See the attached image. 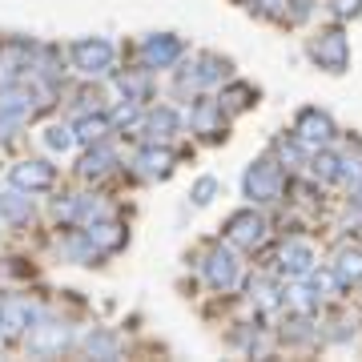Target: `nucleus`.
<instances>
[{
	"instance_id": "1",
	"label": "nucleus",
	"mask_w": 362,
	"mask_h": 362,
	"mask_svg": "<svg viewBox=\"0 0 362 362\" xmlns=\"http://www.w3.org/2000/svg\"><path fill=\"white\" fill-rule=\"evenodd\" d=\"M242 194L250 197V206H274L282 202L286 194V173L274 157H258L246 165V177H242Z\"/></svg>"
},
{
	"instance_id": "2",
	"label": "nucleus",
	"mask_w": 362,
	"mask_h": 362,
	"mask_svg": "<svg viewBox=\"0 0 362 362\" xmlns=\"http://www.w3.org/2000/svg\"><path fill=\"white\" fill-rule=\"evenodd\" d=\"M202 278H206L209 290H218V294H230V290H238L242 286V278H246V270H242V258H238V246H209L206 258H202Z\"/></svg>"
},
{
	"instance_id": "3",
	"label": "nucleus",
	"mask_w": 362,
	"mask_h": 362,
	"mask_svg": "<svg viewBox=\"0 0 362 362\" xmlns=\"http://www.w3.org/2000/svg\"><path fill=\"white\" fill-rule=\"evenodd\" d=\"M310 57H314V65L326 69V73H346L350 69V37L338 25L318 28L310 40Z\"/></svg>"
},
{
	"instance_id": "4",
	"label": "nucleus",
	"mask_w": 362,
	"mask_h": 362,
	"mask_svg": "<svg viewBox=\"0 0 362 362\" xmlns=\"http://www.w3.org/2000/svg\"><path fill=\"white\" fill-rule=\"evenodd\" d=\"M69 57H73V69L77 73H85V77H105V73H113L117 49H113V40H105V37H81V40H73Z\"/></svg>"
},
{
	"instance_id": "5",
	"label": "nucleus",
	"mask_w": 362,
	"mask_h": 362,
	"mask_svg": "<svg viewBox=\"0 0 362 362\" xmlns=\"http://www.w3.org/2000/svg\"><path fill=\"white\" fill-rule=\"evenodd\" d=\"M221 233H226V242L238 246V250H258V246H266V238H270V221L250 206V209L230 214L226 226H221Z\"/></svg>"
},
{
	"instance_id": "6",
	"label": "nucleus",
	"mask_w": 362,
	"mask_h": 362,
	"mask_svg": "<svg viewBox=\"0 0 362 362\" xmlns=\"http://www.w3.org/2000/svg\"><path fill=\"white\" fill-rule=\"evenodd\" d=\"M298 137V141L306 145L310 153H318V149H326V145L334 141V121H330V113H322V109H302V113L294 117V129H290Z\"/></svg>"
},
{
	"instance_id": "7",
	"label": "nucleus",
	"mask_w": 362,
	"mask_h": 362,
	"mask_svg": "<svg viewBox=\"0 0 362 362\" xmlns=\"http://www.w3.org/2000/svg\"><path fill=\"white\" fill-rule=\"evenodd\" d=\"M8 181L16 189H25V194H45V189L57 185V165L40 161V157H25V161H16L8 169Z\"/></svg>"
},
{
	"instance_id": "8",
	"label": "nucleus",
	"mask_w": 362,
	"mask_h": 362,
	"mask_svg": "<svg viewBox=\"0 0 362 362\" xmlns=\"http://www.w3.org/2000/svg\"><path fill=\"white\" fill-rule=\"evenodd\" d=\"M181 52H185V40L173 37V33H153V37L141 40V65L153 73V69H169L181 61Z\"/></svg>"
},
{
	"instance_id": "9",
	"label": "nucleus",
	"mask_w": 362,
	"mask_h": 362,
	"mask_svg": "<svg viewBox=\"0 0 362 362\" xmlns=\"http://www.w3.org/2000/svg\"><path fill=\"white\" fill-rule=\"evenodd\" d=\"M226 73H230V65L221 61L218 52H202V57H194V61L185 65L181 85H189V89H209V85H221Z\"/></svg>"
},
{
	"instance_id": "10",
	"label": "nucleus",
	"mask_w": 362,
	"mask_h": 362,
	"mask_svg": "<svg viewBox=\"0 0 362 362\" xmlns=\"http://www.w3.org/2000/svg\"><path fill=\"white\" fill-rule=\"evenodd\" d=\"M318 266V254H314L310 242H302V238H290L282 250H278V274H286V278H306V274Z\"/></svg>"
},
{
	"instance_id": "11",
	"label": "nucleus",
	"mask_w": 362,
	"mask_h": 362,
	"mask_svg": "<svg viewBox=\"0 0 362 362\" xmlns=\"http://www.w3.org/2000/svg\"><path fill=\"white\" fill-rule=\"evenodd\" d=\"M33 117H37L33 93H4L0 97V137H13V129L28 125Z\"/></svg>"
},
{
	"instance_id": "12",
	"label": "nucleus",
	"mask_w": 362,
	"mask_h": 362,
	"mask_svg": "<svg viewBox=\"0 0 362 362\" xmlns=\"http://www.w3.org/2000/svg\"><path fill=\"white\" fill-rule=\"evenodd\" d=\"M57 218L73 221V226H89V221L105 218V202L93 194H69V197H57Z\"/></svg>"
},
{
	"instance_id": "13",
	"label": "nucleus",
	"mask_w": 362,
	"mask_h": 362,
	"mask_svg": "<svg viewBox=\"0 0 362 362\" xmlns=\"http://www.w3.org/2000/svg\"><path fill=\"white\" fill-rule=\"evenodd\" d=\"M25 346H28V354H61V350L69 346V326L65 322H40V326H33L25 334Z\"/></svg>"
},
{
	"instance_id": "14",
	"label": "nucleus",
	"mask_w": 362,
	"mask_h": 362,
	"mask_svg": "<svg viewBox=\"0 0 362 362\" xmlns=\"http://www.w3.org/2000/svg\"><path fill=\"white\" fill-rule=\"evenodd\" d=\"M173 165H177V153L169 149V145H145L141 153H137V173H141L145 181H165L169 173H173Z\"/></svg>"
},
{
	"instance_id": "15",
	"label": "nucleus",
	"mask_w": 362,
	"mask_h": 362,
	"mask_svg": "<svg viewBox=\"0 0 362 362\" xmlns=\"http://www.w3.org/2000/svg\"><path fill=\"white\" fill-rule=\"evenodd\" d=\"M81 230L89 233V242L93 246H97V254H117V250L125 246V238H129V233H125V226H121V221H113V218H97V221H89V226H81Z\"/></svg>"
},
{
	"instance_id": "16",
	"label": "nucleus",
	"mask_w": 362,
	"mask_h": 362,
	"mask_svg": "<svg viewBox=\"0 0 362 362\" xmlns=\"http://www.w3.org/2000/svg\"><path fill=\"white\" fill-rule=\"evenodd\" d=\"M33 322H37V310L28 306L25 298H8V302L0 306V334L21 338V334L33 330Z\"/></svg>"
},
{
	"instance_id": "17",
	"label": "nucleus",
	"mask_w": 362,
	"mask_h": 362,
	"mask_svg": "<svg viewBox=\"0 0 362 362\" xmlns=\"http://www.w3.org/2000/svg\"><path fill=\"white\" fill-rule=\"evenodd\" d=\"M189 125H194L202 137H226V117H221V101H209V97H197L194 109H189Z\"/></svg>"
},
{
	"instance_id": "18",
	"label": "nucleus",
	"mask_w": 362,
	"mask_h": 362,
	"mask_svg": "<svg viewBox=\"0 0 362 362\" xmlns=\"http://www.w3.org/2000/svg\"><path fill=\"white\" fill-rule=\"evenodd\" d=\"M113 165H117V153L101 141V145H85V157H81L77 173L85 181H101L105 173H113Z\"/></svg>"
},
{
	"instance_id": "19",
	"label": "nucleus",
	"mask_w": 362,
	"mask_h": 362,
	"mask_svg": "<svg viewBox=\"0 0 362 362\" xmlns=\"http://www.w3.org/2000/svg\"><path fill=\"white\" fill-rule=\"evenodd\" d=\"M330 270H334L338 286H358L362 282V246H338Z\"/></svg>"
},
{
	"instance_id": "20",
	"label": "nucleus",
	"mask_w": 362,
	"mask_h": 362,
	"mask_svg": "<svg viewBox=\"0 0 362 362\" xmlns=\"http://www.w3.org/2000/svg\"><path fill=\"white\" fill-rule=\"evenodd\" d=\"M77 145H101L109 133H113V117H105V113H89V117H81L77 125Z\"/></svg>"
},
{
	"instance_id": "21",
	"label": "nucleus",
	"mask_w": 362,
	"mask_h": 362,
	"mask_svg": "<svg viewBox=\"0 0 362 362\" xmlns=\"http://www.w3.org/2000/svg\"><path fill=\"white\" fill-rule=\"evenodd\" d=\"M145 129H149L153 141H165V137H173V133L181 129V113L177 109H169V105H157L153 113L145 117Z\"/></svg>"
},
{
	"instance_id": "22",
	"label": "nucleus",
	"mask_w": 362,
	"mask_h": 362,
	"mask_svg": "<svg viewBox=\"0 0 362 362\" xmlns=\"http://www.w3.org/2000/svg\"><path fill=\"white\" fill-rule=\"evenodd\" d=\"M0 218L4 221H28L33 218V194L25 189H8V194H0Z\"/></svg>"
},
{
	"instance_id": "23",
	"label": "nucleus",
	"mask_w": 362,
	"mask_h": 362,
	"mask_svg": "<svg viewBox=\"0 0 362 362\" xmlns=\"http://www.w3.org/2000/svg\"><path fill=\"white\" fill-rule=\"evenodd\" d=\"M310 173L318 181H326V185L342 181V153H330V145L318 149V153H310Z\"/></svg>"
},
{
	"instance_id": "24",
	"label": "nucleus",
	"mask_w": 362,
	"mask_h": 362,
	"mask_svg": "<svg viewBox=\"0 0 362 362\" xmlns=\"http://www.w3.org/2000/svg\"><path fill=\"white\" fill-rule=\"evenodd\" d=\"M85 350H89L93 358H117V354H121V338H117L113 330H93V334L85 338Z\"/></svg>"
},
{
	"instance_id": "25",
	"label": "nucleus",
	"mask_w": 362,
	"mask_h": 362,
	"mask_svg": "<svg viewBox=\"0 0 362 362\" xmlns=\"http://www.w3.org/2000/svg\"><path fill=\"white\" fill-rule=\"evenodd\" d=\"M254 101H258V93L250 89L246 81H233V85H226V89H221V105H226V109H233V113H238V109H250Z\"/></svg>"
},
{
	"instance_id": "26",
	"label": "nucleus",
	"mask_w": 362,
	"mask_h": 362,
	"mask_svg": "<svg viewBox=\"0 0 362 362\" xmlns=\"http://www.w3.org/2000/svg\"><path fill=\"white\" fill-rule=\"evenodd\" d=\"M73 145H77V129L73 125H49L45 129V149L49 153H69Z\"/></svg>"
},
{
	"instance_id": "27",
	"label": "nucleus",
	"mask_w": 362,
	"mask_h": 362,
	"mask_svg": "<svg viewBox=\"0 0 362 362\" xmlns=\"http://www.w3.org/2000/svg\"><path fill=\"white\" fill-rule=\"evenodd\" d=\"M149 89H153V85H149V69H145V73H125V77H121V93H125V97H129V101H149Z\"/></svg>"
},
{
	"instance_id": "28",
	"label": "nucleus",
	"mask_w": 362,
	"mask_h": 362,
	"mask_svg": "<svg viewBox=\"0 0 362 362\" xmlns=\"http://www.w3.org/2000/svg\"><path fill=\"white\" fill-rule=\"evenodd\" d=\"M250 302H254L258 310H274V306H278V290H274L270 282H254L250 286Z\"/></svg>"
},
{
	"instance_id": "29",
	"label": "nucleus",
	"mask_w": 362,
	"mask_h": 362,
	"mask_svg": "<svg viewBox=\"0 0 362 362\" xmlns=\"http://www.w3.org/2000/svg\"><path fill=\"white\" fill-rule=\"evenodd\" d=\"M218 189H221L218 177H197V185H194V194H189V197H194V206L202 209V206H209V202L218 197Z\"/></svg>"
},
{
	"instance_id": "30",
	"label": "nucleus",
	"mask_w": 362,
	"mask_h": 362,
	"mask_svg": "<svg viewBox=\"0 0 362 362\" xmlns=\"http://www.w3.org/2000/svg\"><path fill=\"white\" fill-rule=\"evenodd\" d=\"M362 181V157H350V153H342V185H358Z\"/></svg>"
},
{
	"instance_id": "31",
	"label": "nucleus",
	"mask_w": 362,
	"mask_h": 362,
	"mask_svg": "<svg viewBox=\"0 0 362 362\" xmlns=\"http://www.w3.org/2000/svg\"><path fill=\"white\" fill-rule=\"evenodd\" d=\"M358 13H362V0H334V16H342V21Z\"/></svg>"
},
{
	"instance_id": "32",
	"label": "nucleus",
	"mask_w": 362,
	"mask_h": 362,
	"mask_svg": "<svg viewBox=\"0 0 362 362\" xmlns=\"http://www.w3.org/2000/svg\"><path fill=\"white\" fill-rule=\"evenodd\" d=\"M254 4H258L262 13H282V4H286V0H254Z\"/></svg>"
},
{
	"instance_id": "33",
	"label": "nucleus",
	"mask_w": 362,
	"mask_h": 362,
	"mask_svg": "<svg viewBox=\"0 0 362 362\" xmlns=\"http://www.w3.org/2000/svg\"><path fill=\"white\" fill-rule=\"evenodd\" d=\"M350 202H354V209H358V214H362V181H358V185H354V189H350Z\"/></svg>"
}]
</instances>
